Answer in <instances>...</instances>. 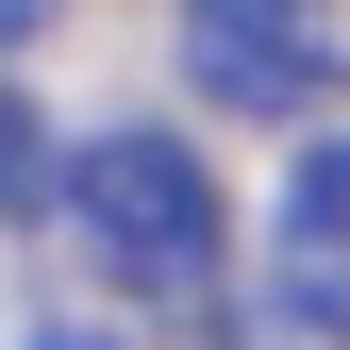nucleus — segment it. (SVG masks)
<instances>
[{
    "instance_id": "f03ea898",
    "label": "nucleus",
    "mask_w": 350,
    "mask_h": 350,
    "mask_svg": "<svg viewBox=\"0 0 350 350\" xmlns=\"http://www.w3.org/2000/svg\"><path fill=\"white\" fill-rule=\"evenodd\" d=\"M184 83L250 134H284L350 83V33H334V0H184Z\"/></svg>"
},
{
    "instance_id": "423d86ee",
    "label": "nucleus",
    "mask_w": 350,
    "mask_h": 350,
    "mask_svg": "<svg viewBox=\"0 0 350 350\" xmlns=\"http://www.w3.org/2000/svg\"><path fill=\"white\" fill-rule=\"evenodd\" d=\"M67 350H83V334H67Z\"/></svg>"
},
{
    "instance_id": "20e7f679",
    "label": "nucleus",
    "mask_w": 350,
    "mask_h": 350,
    "mask_svg": "<svg viewBox=\"0 0 350 350\" xmlns=\"http://www.w3.org/2000/svg\"><path fill=\"white\" fill-rule=\"evenodd\" d=\"M51 167H67V150H51V117L0 83V217H33V200H51Z\"/></svg>"
},
{
    "instance_id": "7ed1b4c3",
    "label": "nucleus",
    "mask_w": 350,
    "mask_h": 350,
    "mask_svg": "<svg viewBox=\"0 0 350 350\" xmlns=\"http://www.w3.org/2000/svg\"><path fill=\"white\" fill-rule=\"evenodd\" d=\"M267 300L350 350V134H317L284 167V200H267Z\"/></svg>"
},
{
    "instance_id": "39448f33",
    "label": "nucleus",
    "mask_w": 350,
    "mask_h": 350,
    "mask_svg": "<svg viewBox=\"0 0 350 350\" xmlns=\"http://www.w3.org/2000/svg\"><path fill=\"white\" fill-rule=\"evenodd\" d=\"M33 17H51V0H0V51H17V33H33Z\"/></svg>"
},
{
    "instance_id": "f257e3e1",
    "label": "nucleus",
    "mask_w": 350,
    "mask_h": 350,
    "mask_svg": "<svg viewBox=\"0 0 350 350\" xmlns=\"http://www.w3.org/2000/svg\"><path fill=\"white\" fill-rule=\"evenodd\" d=\"M51 200H67L83 267L134 300V317H217V267H234V200L200 184V150H184V134L117 117V134H83V150L51 167Z\"/></svg>"
}]
</instances>
